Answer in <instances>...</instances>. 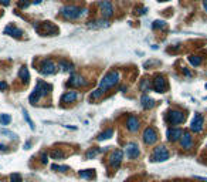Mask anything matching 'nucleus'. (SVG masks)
<instances>
[{"label":"nucleus","mask_w":207,"mask_h":182,"mask_svg":"<svg viewBox=\"0 0 207 182\" xmlns=\"http://www.w3.org/2000/svg\"><path fill=\"white\" fill-rule=\"evenodd\" d=\"M159 2H169V0H159Z\"/></svg>","instance_id":"nucleus-43"},{"label":"nucleus","mask_w":207,"mask_h":182,"mask_svg":"<svg viewBox=\"0 0 207 182\" xmlns=\"http://www.w3.org/2000/svg\"><path fill=\"white\" fill-rule=\"evenodd\" d=\"M4 34H7V36H13V37H21L23 36V30L21 29H19V27L13 26V24H9V26L4 29Z\"/></svg>","instance_id":"nucleus-16"},{"label":"nucleus","mask_w":207,"mask_h":182,"mask_svg":"<svg viewBox=\"0 0 207 182\" xmlns=\"http://www.w3.org/2000/svg\"><path fill=\"white\" fill-rule=\"evenodd\" d=\"M142 138H143V142L146 145H153L155 142L157 141V132L155 131V128H152V127H148V128L143 131Z\"/></svg>","instance_id":"nucleus-9"},{"label":"nucleus","mask_w":207,"mask_h":182,"mask_svg":"<svg viewBox=\"0 0 207 182\" xmlns=\"http://www.w3.org/2000/svg\"><path fill=\"white\" fill-rule=\"evenodd\" d=\"M2 134H4V135H10V138H14V139L17 138V135L14 134V132H10V131H7V130H2Z\"/></svg>","instance_id":"nucleus-34"},{"label":"nucleus","mask_w":207,"mask_h":182,"mask_svg":"<svg viewBox=\"0 0 207 182\" xmlns=\"http://www.w3.org/2000/svg\"><path fill=\"white\" fill-rule=\"evenodd\" d=\"M189 61H190L192 66H194V67H199V66L201 64L203 58H201L200 56H190V57H189Z\"/></svg>","instance_id":"nucleus-24"},{"label":"nucleus","mask_w":207,"mask_h":182,"mask_svg":"<svg viewBox=\"0 0 207 182\" xmlns=\"http://www.w3.org/2000/svg\"><path fill=\"white\" fill-rule=\"evenodd\" d=\"M85 13V10L84 9H81V7L78 6H65L61 9V16L64 17V19H67V20H75V19H80L82 14Z\"/></svg>","instance_id":"nucleus-3"},{"label":"nucleus","mask_w":207,"mask_h":182,"mask_svg":"<svg viewBox=\"0 0 207 182\" xmlns=\"http://www.w3.org/2000/svg\"><path fill=\"white\" fill-rule=\"evenodd\" d=\"M41 164H47V154L46 152L41 154Z\"/></svg>","instance_id":"nucleus-36"},{"label":"nucleus","mask_w":207,"mask_h":182,"mask_svg":"<svg viewBox=\"0 0 207 182\" xmlns=\"http://www.w3.org/2000/svg\"><path fill=\"white\" fill-rule=\"evenodd\" d=\"M109 26V23H108L107 20H94V21H91V24H90V27H92V29H102V27H108Z\"/></svg>","instance_id":"nucleus-21"},{"label":"nucleus","mask_w":207,"mask_h":182,"mask_svg":"<svg viewBox=\"0 0 207 182\" xmlns=\"http://www.w3.org/2000/svg\"><path fill=\"white\" fill-rule=\"evenodd\" d=\"M0 4H3V6H9V4H10V0H0Z\"/></svg>","instance_id":"nucleus-38"},{"label":"nucleus","mask_w":207,"mask_h":182,"mask_svg":"<svg viewBox=\"0 0 207 182\" xmlns=\"http://www.w3.org/2000/svg\"><path fill=\"white\" fill-rule=\"evenodd\" d=\"M140 101H142V107L146 108V110H148V108H152L155 105V100H152L149 95H143Z\"/></svg>","instance_id":"nucleus-20"},{"label":"nucleus","mask_w":207,"mask_h":182,"mask_svg":"<svg viewBox=\"0 0 207 182\" xmlns=\"http://www.w3.org/2000/svg\"><path fill=\"white\" fill-rule=\"evenodd\" d=\"M112 134H114V131L112 130H107L105 132H102V134H99V137H98V141H103V139H108L112 137Z\"/></svg>","instance_id":"nucleus-27"},{"label":"nucleus","mask_w":207,"mask_h":182,"mask_svg":"<svg viewBox=\"0 0 207 182\" xmlns=\"http://www.w3.org/2000/svg\"><path fill=\"white\" fill-rule=\"evenodd\" d=\"M125 152H126L128 158L135 159L139 157V147H138V144H135V142H129V144H126V147H125Z\"/></svg>","instance_id":"nucleus-12"},{"label":"nucleus","mask_w":207,"mask_h":182,"mask_svg":"<svg viewBox=\"0 0 207 182\" xmlns=\"http://www.w3.org/2000/svg\"><path fill=\"white\" fill-rule=\"evenodd\" d=\"M77 98H78V94L75 93V91H67V93L63 94V97H61V102H64V104H67V102H74Z\"/></svg>","instance_id":"nucleus-18"},{"label":"nucleus","mask_w":207,"mask_h":182,"mask_svg":"<svg viewBox=\"0 0 207 182\" xmlns=\"http://www.w3.org/2000/svg\"><path fill=\"white\" fill-rule=\"evenodd\" d=\"M30 145H31V142H30V141H27V142H26V145H24V147H26V149L30 148Z\"/></svg>","instance_id":"nucleus-40"},{"label":"nucleus","mask_w":207,"mask_h":182,"mask_svg":"<svg viewBox=\"0 0 207 182\" xmlns=\"http://www.w3.org/2000/svg\"><path fill=\"white\" fill-rule=\"evenodd\" d=\"M203 127H204V118L201 114H194L193 120H192V124H190V130L196 134L203 131Z\"/></svg>","instance_id":"nucleus-10"},{"label":"nucleus","mask_w":207,"mask_h":182,"mask_svg":"<svg viewBox=\"0 0 207 182\" xmlns=\"http://www.w3.org/2000/svg\"><path fill=\"white\" fill-rule=\"evenodd\" d=\"M206 182H207V181H206Z\"/></svg>","instance_id":"nucleus-45"},{"label":"nucleus","mask_w":207,"mask_h":182,"mask_svg":"<svg viewBox=\"0 0 207 182\" xmlns=\"http://www.w3.org/2000/svg\"><path fill=\"white\" fill-rule=\"evenodd\" d=\"M7 87H9V85H7V83H4V81H2V83H0V90H7Z\"/></svg>","instance_id":"nucleus-37"},{"label":"nucleus","mask_w":207,"mask_h":182,"mask_svg":"<svg viewBox=\"0 0 207 182\" xmlns=\"http://www.w3.org/2000/svg\"><path fill=\"white\" fill-rule=\"evenodd\" d=\"M50 157H51L53 159H57V161H60V159H64V158H65V154H64L63 149H60V148H54L53 151H51Z\"/></svg>","instance_id":"nucleus-19"},{"label":"nucleus","mask_w":207,"mask_h":182,"mask_svg":"<svg viewBox=\"0 0 207 182\" xmlns=\"http://www.w3.org/2000/svg\"><path fill=\"white\" fill-rule=\"evenodd\" d=\"M98 7L101 10V14H102L105 19H109V17L114 16V7H112V3L109 0H101L98 3Z\"/></svg>","instance_id":"nucleus-8"},{"label":"nucleus","mask_w":207,"mask_h":182,"mask_svg":"<svg viewBox=\"0 0 207 182\" xmlns=\"http://www.w3.org/2000/svg\"><path fill=\"white\" fill-rule=\"evenodd\" d=\"M169 157H170V154H169L166 147H165V145H159V147H156V148L153 149V152H152L150 161L152 162H163V161H166V159H169Z\"/></svg>","instance_id":"nucleus-4"},{"label":"nucleus","mask_w":207,"mask_h":182,"mask_svg":"<svg viewBox=\"0 0 207 182\" xmlns=\"http://www.w3.org/2000/svg\"><path fill=\"white\" fill-rule=\"evenodd\" d=\"M19 77H20L21 80L24 81V83H29V80H30V73H29L27 67H21V68H20V73H19Z\"/></svg>","instance_id":"nucleus-22"},{"label":"nucleus","mask_w":207,"mask_h":182,"mask_svg":"<svg viewBox=\"0 0 207 182\" xmlns=\"http://www.w3.org/2000/svg\"><path fill=\"white\" fill-rule=\"evenodd\" d=\"M103 93H105V91H102L101 88H98V90L92 91V94H91V100H99V98L103 95Z\"/></svg>","instance_id":"nucleus-30"},{"label":"nucleus","mask_w":207,"mask_h":182,"mask_svg":"<svg viewBox=\"0 0 207 182\" xmlns=\"http://www.w3.org/2000/svg\"><path fill=\"white\" fill-rule=\"evenodd\" d=\"M119 83V73L118 71H109L108 74L103 75V78L99 83V88L102 91H107L109 88L115 87V85Z\"/></svg>","instance_id":"nucleus-2"},{"label":"nucleus","mask_w":207,"mask_h":182,"mask_svg":"<svg viewBox=\"0 0 207 182\" xmlns=\"http://www.w3.org/2000/svg\"><path fill=\"white\" fill-rule=\"evenodd\" d=\"M11 121V117L9 114H0V124L2 125H9Z\"/></svg>","instance_id":"nucleus-28"},{"label":"nucleus","mask_w":207,"mask_h":182,"mask_svg":"<svg viewBox=\"0 0 207 182\" xmlns=\"http://www.w3.org/2000/svg\"><path fill=\"white\" fill-rule=\"evenodd\" d=\"M10 181H11V182H23V179H21V175H20V174H11Z\"/></svg>","instance_id":"nucleus-33"},{"label":"nucleus","mask_w":207,"mask_h":182,"mask_svg":"<svg viewBox=\"0 0 207 182\" xmlns=\"http://www.w3.org/2000/svg\"><path fill=\"white\" fill-rule=\"evenodd\" d=\"M38 71L44 75H50V74H54V73L57 71V66L53 63V60L46 58V60H43L40 64H38Z\"/></svg>","instance_id":"nucleus-5"},{"label":"nucleus","mask_w":207,"mask_h":182,"mask_svg":"<svg viewBox=\"0 0 207 182\" xmlns=\"http://www.w3.org/2000/svg\"><path fill=\"white\" fill-rule=\"evenodd\" d=\"M6 149V145H3V144H0V151H4Z\"/></svg>","instance_id":"nucleus-41"},{"label":"nucleus","mask_w":207,"mask_h":182,"mask_svg":"<svg viewBox=\"0 0 207 182\" xmlns=\"http://www.w3.org/2000/svg\"><path fill=\"white\" fill-rule=\"evenodd\" d=\"M139 87H140V90L143 91V93H146V91H149L150 90V81L148 80V78H145V80H142V83L139 84Z\"/></svg>","instance_id":"nucleus-26"},{"label":"nucleus","mask_w":207,"mask_h":182,"mask_svg":"<svg viewBox=\"0 0 207 182\" xmlns=\"http://www.w3.org/2000/svg\"><path fill=\"white\" fill-rule=\"evenodd\" d=\"M23 115H24V120H26V121H27V124L30 125V128H31V130H36V125H34V122L31 121L30 115H29V112H27L26 110H23Z\"/></svg>","instance_id":"nucleus-31"},{"label":"nucleus","mask_w":207,"mask_h":182,"mask_svg":"<svg viewBox=\"0 0 207 182\" xmlns=\"http://www.w3.org/2000/svg\"><path fill=\"white\" fill-rule=\"evenodd\" d=\"M99 152H102V149H90V151H87V154H85V158L91 159V158H94V157H97Z\"/></svg>","instance_id":"nucleus-29"},{"label":"nucleus","mask_w":207,"mask_h":182,"mask_svg":"<svg viewBox=\"0 0 207 182\" xmlns=\"http://www.w3.org/2000/svg\"><path fill=\"white\" fill-rule=\"evenodd\" d=\"M167 81L163 75H156V77L152 80V88H153L156 93H166L167 91Z\"/></svg>","instance_id":"nucleus-7"},{"label":"nucleus","mask_w":207,"mask_h":182,"mask_svg":"<svg viewBox=\"0 0 207 182\" xmlns=\"http://www.w3.org/2000/svg\"><path fill=\"white\" fill-rule=\"evenodd\" d=\"M206 88H207V84H206Z\"/></svg>","instance_id":"nucleus-44"},{"label":"nucleus","mask_w":207,"mask_h":182,"mask_svg":"<svg viewBox=\"0 0 207 182\" xmlns=\"http://www.w3.org/2000/svg\"><path fill=\"white\" fill-rule=\"evenodd\" d=\"M68 85H71V87H82V85H87V81L81 75H73L70 78V81H68Z\"/></svg>","instance_id":"nucleus-17"},{"label":"nucleus","mask_w":207,"mask_h":182,"mask_svg":"<svg viewBox=\"0 0 207 182\" xmlns=\"http://www.w3.org/2000/svg\"><path fill=\"white\" fill-rule=\"evenodd\" d=\"M40 2H41V0H34L33 3H34V4H38V3H40Z\"/></svg>","instance_id":"nucleus-42"},{"label":"nucleus","mask_w":207,"mask_h":182,"mask_svg":"<svg viewBox=\"0 0 207 182\" xmlns=\"http://www.w3.org/2000/svg\"><path fill=\"white\" fill-rule=\"evenodd\" d=\"M166 120L170 125H176V124H182L184 121V114L180 110H172V111L167 112Z\"/></svg>","instance_id":"nucleus-6"},{"label":"nucleus","mask_w":207,"mask_h":182,"mask_svg":"<svg viewBox=\"0 0 207 182\" xmlns=\"http://www.w3.org/2000/svg\"><path fill=\"white\" fill-rule=\"evenodd\" d=\"M180 145H182V148H184V149H190L193 147V137L190 135V132H187V131L183 132V135H182V138H180Z\"/></svg>","instance_id":"nucleus-13"},{"label":"nucleus","mask_w":207,"mask_h":182,"mask_svg":"<svg viewBox=\"0 0 207 182\" xmlns=\"http://www.w3.org/2000/svg\"><path fill=\"white\" fill-rule=\"evenodd\" d=\"M51 168H53L54 171H60V172H67L68 169H70L68 166H65V165H57V164H54Z\"/></svg>","instance_id":"nucleus-32"},{"label":"nucleus","mask_w":207,"mask_h":182,"mask_svg":"<svg viewBox=\"0 0 207 182\" xmlns=\"http://www.w3.org/2000/svg\"><path fill=\"white\" fill-rule=\"evenodd\" d=\"M34 29L40 36H57L58 34V27L51 21H40L34 26Z\"/></svg>","instance_id":"nucleus-1"},{"label":"nucleus","mask_w":207,"mask_h":182,"mask_svg":"<svg viewBox=\"0 0 207 182\" xmlns=\"http://www.w3.org/2000/svg\"><path fill=\"white\" fill-rule=\"evenodd\" d=\"M182 135H183V131H182L180 128H169L166 132V137L169 141L174 142L177 141V139H180L182 138Z\"/></svg>","instance_id":"nucleus-14"},{"label":"nucleus","mask_w":207,"mask_h":182,"mask_svg":"<svg viewBox=\"0 0 207 182\" xmlns=\"http://www.w3.org/2000/svg\"><path fill=\"white\" fill-rule=\"evenodd\" d=\"M58 67H60L63 71H70V70H73V66H71L68 61H65V60H60V61H58Z\"/></svg>","instance_id":"nucleus-25"},{"label":"nucleus","mask_w":207,"mask_h":182,"mask_svg":"<svg viewBox=\"0 0 207 182\" xmlns=\"http://www.w3.org/2000/svg\"><path fill=\"white\" fill-rule=\"evenodd\" d=\"M126 128L129 130L130 132H136L138 130H139V120H138V117H135V115H129V117H128Z\"/></svg>","instance_id":"nucleus-15"},{"label":"nucleus","mask_w":207,"mask_h":182,"mask_svg":"<svg viewBox=\"0 0 207 182\" xmlns=\"http://www.w3.org/2000/svg\"><path fill=\"white\" fill-rule=\"evenodd\" d=\"M165 26H166V24H165V21H159V20H156V21H155V23H153V29H159V27H165Z\"/></svg>","instance_id":"nucleus-35"},{"label":"nucleus","mask_w":207,"mask_h":182,"mask_svg":"<svg viewBox=\"0 0 207 182\" xmlns=\"http://www.w3.org/2000/svg\"><path fill=\"white\" fill-rule=\"evenodd\" d=\"M203 7H204V10L207 11V0H203Z\"/></svg>","instance_id":"nucleus-39"},{"label":"nucleus","mask_w":207,"mask_h":182,"mask_svg":"<svg viewBox=\"0 0 207 182\" xmlns=\"http://www.w3.org/2000/svg\"><path fill=\"white\" fill-rule=\"evenodd\" d=\"M124 159V152L121 151V149H115L112 154L109 155V165L112 168H118L121 165V162Z\"/></svg>","instance_id":"nucleus-11"},{"label":"nucleus","mask_w":207,"mask_h":182,"mask_svg":"<svg viewBox=\"0 0 207 182\" xmlns=\"http://www.w3.org/2000/svg\"><path fill=\"white\" fill-rule=\"evenodd\" d=\"M78 175H80L81 178H84V179H92L95 174H94V169H85V171L78 172Z\"/></svg>","instance_id":"nucleus-23"}]
</instances>
